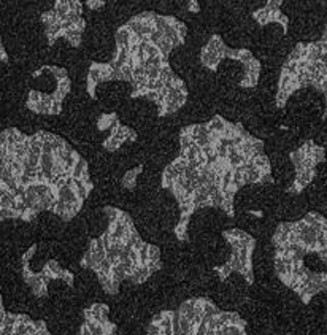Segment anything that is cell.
<instances>
[{
	"label": "cell",
	"instance_id": "obj_2",
	"mask_svg": "<svg viewBox=\"0 0 327 335\" xmlns=\"http://www.w3.org/2000/svg\"><path fill=\"white\" fill-rule=\"evenodd\" d=\"M273 269L278 280L303 305L326 291V219L308 212L297 221H283L272 238Z\"/></svg>",
	"mask_w": 327,
	"mask_h": 335
},
{
	"label": "cell",
	"instance_id": "obj_3",
	"mask_svg": "<svg viewBox=\"0 0 327 335\" xmlns=\"http://www.w3.org/2000/svg\"><path fill=\"white\" fill-rule=\"evenodd\" d=\"M222 238L229 246V256L221 265L215 267L218 280L227 281V278L238 274L246 286L254 283V253L257 248L256 238L242 229H229L222 232Z\"/></svg>",
	"mask_w": 327,
	"mask_h": 335
},
{
	"label": "cell",
	"instance_id": "obj_1",
	"mask_svg": "<svg viewBox=\"0 0 327 335\" xmlns=\"http://www.w3.org/2000/svg\"><path fill=\"white\" fill-rule=\"evenodd\" d=\"M102 213L105 229L89 242L79 265L97 278L108 296H114L124 283L139 286L156 275L162 269V254L143 238L123 208L105 207Z\"/></svg>",
	"mask_w": 327,
	"mask_h": 335
},
{
	"label": "cell",
	"instance_id": "obj_6",
	"mask_svg": "<svg viewBox=\"0 0 327 335\" xmlns=\"http://www.w3.org/2000/svg\"><path fill=\"white\" fill-rule=\"evenodd\" d=\"M286 335H291V334H286Z\"/></svg>",
	"mask_w": 327,
	"mask_h": 335
},
{
	"label": "cell",
	"instance_id": "obj_4",
	"mask_svg": "<svg viewBox=\"0 0 327 335\" xmlns=\"http://www.w3.org/2000/svg\"><path fill=\"white\" fill-rule=\"evenodd\" d=\"M78 335H116L118 324L110 318V308L105 304H93L81 313Z\"/></svg>",
	"mask_w": 327,
	"mask_h": 335
},
{
	"label": "cell",
	"instance_id": "obj_5",
	"mask_svg": "<svg viewBox=\"0 0 327 335\" xmlns=\"http://www.w3.org/2000/svg\"><path fill=\"white\" fill-rule=\"evenodd\" d=\"M0 62H3V64H7L8 62V54H7V49H5V46H3L2 35H0Z\"/></svg>",
	"mask_w": 327,
	"mask_h": 335
}]
</instances>
